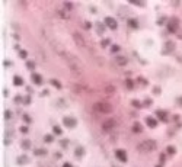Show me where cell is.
Here are the masks:
<instances>
[{
  "label": "cell",
  "mask_w": 182,
  "mask_h": 167,
  "mask_svg": "<svg viewBox=\"0 0 182 167\" xmlns=\"http://www.w3.org/2000/svg\"><path fill=\"white\" fill-rule=\"evenodd\" d=\"M133 131L134 132H141V125L138 122H134V125H133Z\"/></svg>",
  "instance_id": "obj_16"
},
{
  "label": "cell",
  "mask_w": 182,
  "mask_h": 167,
  "mask_svg": "<svg viewBox=\"0 0 182 167\" xmlns=\"http://www.w3.org/2000/svg\"><path fill=\"white\" fill-rule=\"evenodd\" d=\"M63 167H72V164H70V163H64V166Z\"/></svg>",
  "instance_id": "obj_43"
},
{
  "label": "cell",
  "mask_w": 182,
  "mask_h": 167,
  "mask_svg": "<svg viewBox=\"0 0 182 167\" xmlns=\"http://www.w3.org/2000/svg\"><path fill=\"white\" fill-rule=\"evenodd\" d=\"M114 127H115V121L114 119H108V121H105L102 123V129L104 131H111V129H114Z\"/></svg>",
  "instance_id": "obj_7"
},
{
  "label": "cell",
  "mask_w": 182,
  "mask_h": 167,
  "mask_svg": "<svg viewBox=\"0 0 182 167\" xmlns=\"http://www.w3.org/2000/svg\"><path fill=\"white\" fill-rule=\"evenodd\" d=\"M19 54H21V57H22V58H25V57H26V52H25V51H21Z\"/></svg>",
  "instance_id": "obj_37"
},
{
  "label": "cell",
  "mask_w": 182,
  "mask_h": 167,
  "mask_svg": "<svg viewBox=\"0 0 182 167\" xmlns=\"http://www.w3.org/2000/svg\"><path fill=\"white\" fill-rule=\"evenodd\" d=\"M156 147H157L156 141H153V139H146V141H141V142L137 145V150L140 151V153H152L153 150H156Z\"/></svg>",
  "instance_id": "obj_2"
},
{
  "label": "cell",
  "mask_w": 182,
  "mask_h": 167,
  "mask_svg": "<svg viewBox=\"0 0 182 167\" xmlns=\"http://www.w3.org/2000/svg\"><path fill=\"white\" fill-rule=\"evenodd\" d=\"M150 103H152V100H150V99H147L146 102H144V105H150Z\"/></svg>",
  "instance_id": "obj_41"
},
{
  "label": "cell",
  "mask_w": 182,
  "mask_h": 167,
  "mask_svg": "<svg viewBox=\"0 0 182 167\" xmlns=\"http://www.w3.org/2000/svg\"><path fill=\"white\" fill-rule=\"evenodd\" d=\"M73 92H76L77 95H85L86 92H88V87H85V86H82L80 83H76V84H73Z\"/></svg>",
  "instance_id": "obj_5"
},
{
  "label": "cell",
  "mask_w": 182,
  "mask_h": 167,
  "mask_svg": "<svg viewBox=\"0 0 182 167\" xmlns=\"http://www.w3.org/2000/svg\"><path fill=\"white\" fill-rule=\"evenodd\" d=\"M112 105L108 103V102H96L93 105V111L98 112V113H109L112 112Z\"/></svg>",
  "instance_id": "obj_3"
},
{
  "label": "cell",
  "mask_w": 182,
  "mask_h": 167,
  "mask_svg": "<svg viewBox=\"0 0 182 167\" xmlns=\"http://www.w3.org/2000/svg\"><path fill=\"white\" fill-rule=\"evenodd\" d=\"M61 145H63V147H67V141H66V139H64V141H61Z\"/></svg>",
  "instance_id": "obj_40"
},
{
  "label": "cell",
  "mask_w": 182,
  "mask_h": 167,
  "mask_svg": "<svg viewBox=\"0 0 182 167\" xmlns=\"http://www.w3.org/2000/svg\"><path fill=\"white\" fill-rule=\"evenodd\" d=\"M57 12H58V15H60L61 17H64V19H67V17H69V13H67L66 10H63V9H58Z\"/></svg>",
  "instance_id": "obj_17"
},
{
  "label": "cell",
  "mask_w": 182,
  "mask_h": 167,
  "mask_svg": "<svg viewBox=\"0 0 182 167\" xmlns=\"http://www.w3.org/2000/svg\"><path fill=\"white\" fill-rule=\"evenodd\" d=\"M166 151H168V154H175V147H172V145H169L168 148H166Z\"/></svg>",
  "instance_id": "obj_22"
},
{
  "label": "cell",
  "mask_w": 182,
  "mask_h": 167,
  "mask_svg": "<svg viewBox=\"0 0 182 167\" xmlns=\"http://www.w3.org/2000/svg\"><path fill=\"white\" fill-rule=\"evenodd\" d=\"M29 147H31V142H29L28 139H23V141H22V148H23V150H28Z\"/></svg>",
  "instance_id": "obj_18"
},
{
  "label": "cell",
  "mask_w": 182,
  "mask_h": 167,
  "mask_svg": "<svg viewBox=\"0 0 182 167\" xmlns=\"http://www.w3.org/2000/svg\"><path fill=\"white\" fill-rule=\"evenodd\" d=\"M10 116H12V112L10 111H6L5 112V118H6V119H10Z\"/></svg>",
  "instance_id": "obj_29"
},
{
  "label": "cell",
  "mask_w": 182,
  "mask_h": 167,
  "mask_svg": "<svg viewBox=\"0 0 182 167\" xmlns=\"http://www.w3.org/2000/svg\"><path fill=\"white\" fill-rule=\"evenodd\" d=\"M165 47L168 48V50H169V52H171V51H173V42H166ZM168 50H166L165 52H168Z\"/></svg>",
  "instance_id": "obj_20"
},
{
  "label": "cell",
  "mask_w": 182,
  "mask_h": 167,
  "mask_svg": "<svg viewBox=\"0 0 182 167\" xmlns=\"http://www.w3.org/2000/svg\"><path fill=\"white\" fill-rule=\"evenodd\" d=\"M156 167H162V166H156Z\"/></svg>",
  "instance_id": "obj_44"
},
{
  "label": "cell",
  "mask_w": 182,
  "mask_h": 167,
  "mask_svg": "<svg viewBox=\"0 0 182 167\" xmlns=\"http://www.w3.org/2000/svg\"><path fill=\"white\" fill-rule=\"evenodd\" d=\"M133 106H136V108H141V106H140V102H138V100H133Z\"/></svg>",
  "instance_id": "obj_31"
},
{
  "label": "cell",
  "mask_w": 182,
  "mask_h": 167,
  "mask_svg": "<svg viewBox=\"0 0 182 167\" xmlns=\"http://www.w3.org/2000/svg\"><path fill=\"white\" fill-rule=\"evenodd\" d=\"M51 84H54L57 89H61V84H60V82H58V80H51Z\"/></svg>",
  "instance_id": "obj_24"
},
{
  "label": "cell",
  "mask_w": 182,
  "mask_h": 167,
  "mask_svg": "<svg viewBox=\"0 0 182 167\" xmlns=\"http://www.w3.org/2000/svg\"><path fill=\"white\" fill-rule=\"evenodd\" d=\"M168 29H169V32H176L178 29V19L176 17H172L169 23H168Z\"/></svg>",
  "instance_id": "obj_6"
},
{
  "label": "cell",
  "mask_w": 182,
  "mask_h": 167,
  "mask_svg": "<svg viewBox=\"0 0 182 167\" xmlns=\"http://www.w3.org/2000/svg\"><path fill=\"white\" fill-rule=\"evenodd\" d=\"M63 122H64V125L66 127H69V128H73V127H76V119H73V118H64L63 119Z\"/></svg>",
  "instance_id": "obj_10"
},
{
  "label": "cell",
  "mask_w": 182,
  "mask_h": 167,
  "mask_svg": "<svg viewBox=\"0 0 182 167\" xmlns=\"http://www.w3.org/2000/svg\"><path fill=\"white\" fill-rule=\"evenodd\" d=\"M76 154H77L79 157H82V156H83V148H82V147H79L77 150H76Z\"/></svg>",
  "instance_id": "obj_27"
},
{
  "label": "cell",
  "mask_w": 182,
  "mask_h": 167,
  "mask_svg": "<svg viewBox=\"0 0 182 167\" xmlns=\"http://www.w3.org/2000/svg\"><path fill=\"white\" fill-rule=\"evenodd\" d=\"M28 161V158L25 156H22V157H18V163H26Z\"/></svg>",
  "instance_id": "obj_25"
},
{
  "label": "cell",
  "mask_w": 182,
  "mask_h": 167,
  "mask_svg": "<svg viewBox=\"0 0 182 167\" xmlns=\"http://www.w3.org/2000/svg\"><path fill=\"white\" fill-rule=\"evenodd\" d=\"M54 134L60 135V134H61V128H60V127H54Z\"/></svg>",
  "instance_id": "obj_28"
},
{
  "label": "cell",
  "mask_w": 182,
  "mask_h": 167,
  "mask_svg": "<svg viewBox=\"0 0 182 167\" xmlns=\"http://www.w3.org/2000/svg\"><path fill=\"white\" fill-rule=\"evenodd\" d=\"M108 44H109V41H108V39H105L104 42H102V45H104V47H106V45H108Z\"/></svg>",
  "instance_id": "obj_39"
},
{
  "label": "cell",
  "mask_w": 182,
  "mask_h": 167,
  "mask_svg": "<svg viewBox=\"0 0 182 167\" xmlns=\"http://www.w3.org/2000/svg\"><path fill=\"white\" fill-rule=\"evenodd\" d=\"M115 63L118 66H125V64H127V58H125V57H117Z\"/></svg>",
  "instance_id": "obj_13"
},
{
  "label": "cell",
  "mask_w": 182,
  "mask_h": 167,
  "mask_svg": "<svg viewBox=\"0 0 182 167\" xmlns=\"http://www.w3.org/2000/svg\"><path fill=\"white\" fill-rule=\"evenodd\" d=\"M146 123L149 125L150 128H155L156 125H157V121H156V119H153V118H146Z\"/></svg>",
  "instance_id": "obj_11"
},
{
  "label": "cell",
  "mask_w": 182,
  "mask_h": 167,
  "mask_svg": "<svg viewBox=\"0 0 182 167\" xmlns=\"http://www.w3.org/2000/svg\"><path fill=\"white\" fill-rule=\"evenodd\" d=\"M90 26H92V25H90V22H85V28H86V29H89Z\"/></svg>",
  "instance_id": "obj_35"
},
{
  "label": "cell",
  "mask_w": 182,
  "mask_h": 167,
  "mask_svg": "<svg viewBox=\"0 0 182 167\" xmlns=\"http://www.w3.org/2000/svg\"><path fill=\"white\" fill-rule=\"evenodd\" d=\"M44 141H45V142H53V141H54V138H53V135H45Z\"/></svg>",
  "instance_id": "obj_23"
},
{
  "label": "cell",
  "mask_w": 182,
  "mask_h": 167,
  "mask_svg": "<svg viewBox=\"0 0 182 167\" xmlns=\"http://www.w3.org/2000/svg\"><path fill=\"white\" fill-rule=\"evenodd\" d=\"M35 154H37V156H44V154H45V150H42V148L39 150V148H38V150L35 151Z\"/></svg>",
  "instance_id": "obj_26"
},
{
  "label": "cell",
  "mask_w": 182,
  "mask_h": 167,
  "mask_svg": "<svg viewBox=\"0 0 182 167\" xmlns=\"http://www.w3.org/2000/svg\"><path fill=\"white\" fill-rule=\"evenodd\" d=\"M115 156H117V158H118L120 161H127V154H125V151L124 150H117Z\"/></svg>",
  "instance_id": "obj_9"
},
{
  "label": "cell",
  "mask_w": 182,
  "mask_h": 167,
  "mask_svg": "<svg viewBox=\"0 0 182 167\" xmlns=\"http://www.w3.org/2000/svg\"><path fill=\"white\" fill-rule=\"evenodd\" d=\"M111 50H112V52H117V51H120V47H118V45H112Z\"/></svg>",
  "instance_id": "obj_30"
},
{
  "label": "cell",
  "mask_w": 182,
  "mask_h": 167,
  "mask_svg": "<svg viewBox=\"0 0 182 167\" xmlns=\"http://www.w3.org/2000/svg\"><path fill=\"white\" fill-rule=\"evenodd\" d=\"M26 66L29 67V68H34V63H29V61H28V63H26Z\"/></svg>",
  "instance_id": "obj_38"
},
{
  "label": "cell",
  "mask_w": 182,
  "mask_h": 167,
  "mask_svg": "<svg viewBox=\"0 0 182 167\" xmlns=\"http://www.w3.org/2000/svg\"><path fill=\"white\" fill-rule=\"evenodd\" d=\"M21 131H22L23 134H26L28 132V128H26V127H22V128H21Z\"/></svg>",
  "instance_id": "obj_36"
},
{
  "label": "cell",
  "mask_w": 182,
  "mask_h": 167,
  "mask_svg": "<svg viewBox=\"0 0 182 167\" xmlns=\"http://www.w3.org/2000/svg\"><path fill=\"white\" fill-rule=\"evenodd\" d=\"M73 41L76 42V45H77L79 48H86V41H85V38L79 32L73 33Z\"/></svg>",
  "instance_id": "obj_4"
},
{
  "label": "cell",
  "mask_w": 182,
  "mask_h": 167,
  "mask_svg": "<svg viewBox=\"0 0 182 167\" xmlns=\"http://www.w3.org/2000/svg\"><path fill=\"white\" fill-rule=\"evenodd\" d=\"M128 23H130V26H131V28H137V26H138L137 21H136V19H130V21H128Z\"/></svg>",
  "instance_id": "obj_21"
},
{
  "label": "cell",
  "mask_w": 182,
  "mask_h": 167,
  "mask_svg": "<svg viewBox=\"0 0 182 167\" xmlns=\"http://www.w3.org/2000/svg\"><path fill=\"white\" fill-rule=\"evenodd\" d=\"M105 23H106V26L111 29H117V21L114 17H105Z\"/></svg>",
  "instance_id": "obj_8"
},
{
  "label": "cell",
  "mask_w": 182,
  "mask_h": 167,
  "mask_svg": "<svg viewBox=\"0 0 182 167\" xmlns=\"http://www.w3.org/2000/svg\"><path fill=\"white\" fill-rule=\"evenodd\" d=\"M32 80H34V83H35V84H41V83H42V77H41L39 74H37V73H34V74H32Z\"/></svg>",
  "instance_id": "obj_12"
},
{
  "label": "cell",
  "mask_w": 182,
  "mask_h": 167,
  "mask_svg": "<svg viewBox=\"0 0 182 167\" xmlns=\"http://www.w3.org/2000/svg\"><path fill=\"white\" fill-rule=\"evenodd\" d=\"M23 121H25V122H31V118L28 116V115H25V116H23Z\"/></svg>",
  "instance_id": "obj_34"
},
{
  "label": "cell",
  "mask_w": 182,
  "mask_h": 167,
  "mask_svg": "<svg viewBox=\"0 0 182 167\" xmlns=\"http://www.w3.org/2000/svg\"><path fill=\"white\" fill-rule=\"evenodd\" d=\"M98 32H99V33L104 32V26H102L101 23H98Z\"/></svg>",
  "instance_id": "obj_32"
},
{
  "label": "cell",
  "mask_w": 182,
  "mask_h": 167,
  "mask_svg": "<svg viewBox=\"0 0 182 167\" xmlns=\"http://www.w3.org/2000/svg\"><path fill=\"white\" fill-rule=\"evenodd\" d=\"M13 84H15V86H22V84H23V80H22L21 77L15 76V77H13Z\"/></svg>",
  "instance_id": "obj_15"
},
{
  "label": "cell",
  "mask_w": 182,
  "mask_h": 167,
  "mask_svg": "<svg viewBox=\"0 0 182 167\" xmlns=\"http://www.w3.org/2000/svg\"><path fill=\"white\" fill-rule=\"evenodd\" d=\"M63 58L66 60V63H67V66H69V68H70V71H72V74L74 76V77H77V78H80L83 76V67H82V64H80V60H79L77 57H74L73 54H70L69 51H66L64 54H63Z\"/></svg>",
  "instance_id": "obj_1"
},
{
  "label": "cell",
  "mask_w": 182,
  "mask_h": 167,
  "mask_svg": "<svg viewBox=\"0 0 182 167\" xmlns=\"http://www.w3.org/2000/svg\"><path fill=\"white\" fill-rule=\"evenodd\" d=\"M125 83H127V87H128V89H133V82H131V80H127Z\"/></svg>",
  "instance_id": "obj_33"
},
{
  "label": "cell",
  "mask_w": 182,
  "mask_h": 167,
  "mask_svg": "<svg viewBox=\"0 0 182 167\" xmlns=\"http://www.w3.org/2000/svg\"><path fill=\"white\" fill-rule=\"evenodd\" d=\"M105 92H106V95H114L115 93V87L111 86V84H106L105 86Z\"/></svg>",
  "instance_id": "obj_14"
},
{
  "label": "cell",
  "mask_w": 182,
  "mask_h": 167,
  "mask_svg": "<svg viewBox=\"0 0 182 167\" xmlns=\"http://www.w3.org/2000/svg\"><path fill=\"white\" fill-rule=\"evenodd\" d=\"M178 103H179V105H182V97H178V100H176Z\"/></svg>",
  "instance_id": "obj_42"
},
{
  "label": "cell",
  "mask_w": 182,
  "mask_h": 167,
  "mask_svg": "<svg viewBox=\"0 0 182 167\" xmlns=\"http://www.w3.org/2000/svg\"><path fill=\"white\" fill-rule=\"evenodd\" d=\"M156 115H157L160 119H166V112L165 111H157L156 112Z\"/></svg>",
  "instance_id": "obj_19"
}]
</instances>
